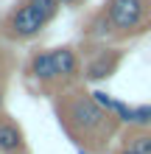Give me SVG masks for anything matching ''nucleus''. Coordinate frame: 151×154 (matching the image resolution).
Returning <instances> with one entry per match:
<instances>
[{
	"mask_svg": "<svg viewBox=\"0 0 151 154\" xmlns=\"http://www.w3.org/2000/svg\"><path fill=\"white\" fill-rule=\"evenodd\" d=\"M92 98H95V101H98V104L104 106V109L115 112V98H112V95H106V93H101V90H95V93H92Z\"/></svg>",
	"mask_w": 151,
	"mask_h": 154,
	"instance_id": "10",
	"label": "nucleus"
},
{
	"mask_svg": "<svg viewBox=\"0 0 151 154\" xmlns=\"http://www.w3.org/2000/svg\"><path fill=\"white\" fill-rule=\"evenodd\" d=\"M104 14L115 37H137L151 28V0H106Z\"/></svg>",
	"mask_w": 151,
	"mask_h": 154,
	"instance_id": "2",
	"label": "nucleus"
},
{
	"mask_svg": "<svg viewBox=\"0 0 151 154\" xmlns=\"http://www.w3.org/2000/svg\"><path fill=\"white\" fill-rule=\"evenodd\" d=\"M126 146L134 154H151V132L148 129H137L126 137Z\"/></svg>",
	"mask_w": 151,
	"mask_h": 154,
	"instance_id": "8",
	"label": "nucleus"
},
{
	"mask_svg": "<svg viewBox=\"0 0 151 154\" xmlns=\"http://www.w3.org/2000/svg\"><path fill=\"white\" fill-rule=\"evenodd\" d=\"M59 8V0H25L8 14L6 34L11 39H31L53 20Z\"/></svg>",
	"mask_w": 151,
	"mask_h": 154,
	"instance_id": "3",
	"label": "nucleus"
},
{
	"mask_svg": "<svg viewBox=\"0 0 151 154\" xmlns=\"http://www.w3.org/2000/svg\"><path fill=\"white\" fill-rule=\"evenodd\" d=\"M53 59H56L59 79H76L78 76V56H76L73 48H67V45L53 48Z\"/></svg>",
	"mask_w": 151,
	"mask_h": 154,
	"instance_id": "7",
	"label": "nucleus"
},
{
	"mask_svg": "<svg viewBox=\"0 0 151 154\" xmlns=\"http://www.w3.org/2000/svg\"><path fill=\"white\" fill-rule=\"evenodd\" d=\"M28 73L31 79H37L39 84H50V81L59 79L56 70V59H53V51H37L28 62Z\"/></svg>",
	"mask_w": 151,
	"mask_h": 154,
	"instance_id": "5",
	"label": "nucleus"
},
{
	"mask_svg": "<svg viewBox=\"0 0 151 154\" xmlns=\"http://www.w3.org/2000/svg\"><path fill=\"white\" fill-rule=\"evenodd\" d=\"M118 154H134V151H131V149H129V146H123V149H120V151H118Z\"/></svg>",
	"mask_w": 151,
	"mask_h": 154,
	"instance_id": "11",
	"label": "nucleus"
},
{
	"mask_svg": "<svg viewBox=\"0 0 151 154\" xmlns=\"http://www.w3.org/2000/svg\"><path fill=\"white\" fill-rule=\"evenodd\" d=\"M0 106H3V95H0Z\"/></svg>",
	"mask_w": 151,
	"mask_h": 154,
	"instance_id": "13",
	"label": "nucleus"
},
{
	"mask_svg": "<svg viewBox=\"0 0 151 154\" xmlns=\"http://www.w3.org/2000/svg\"><path fill=\"white\" fill-rule=\"evenodd\" d=\"M62 121L67 132L78 137V143H92L95 149H101L120 123L118 115L104 109L92 98V93H70L62 101Z\"/></svg>",
	"mask_w": 151,
	"mask_h": 154,
	"instance_id": "1",
	"label": "nucleus"
},
{
	"mask_svg": "<svg viewBox=\"0 0 151 154\" xmlns=\"http://www.w3.org/2000/svg\"><path fill=\"white\" fill-rule=\"evenodd\" d=\"M59 3H62V6H67V3H76V0H59Z\"/></svg>",
	"mask_w": 151,
	"mask_h": 154,
	"instance_id": "12",
	"label": "nucleus"
},
{
	"mask_svg": "<svg viewBox=\"0 0 151 154\" xmlns=\"http://www.w3.org/2000/svg\"><path fill=\"white\" fill-rule=\"evenodd\" d=\"M0 154H25V134L14 121H0Z\"/></svg>",
	"mask_w": 151,
	"mask_h": 154,
	"instance_id": "6",
	"label": "nucleus"
},
{
	"mask_svg": "<svg viewBox=\"0 0 151 154\" xmlns=\"http://www.w3.org/2000/svg\"><path fill=\"white\" fill-rule=\"evenodd\" d=\"M120 59H123L120 51H98L90 59V65L84 67V79L87 81H104V79H109L115 70L120 67Z\"/></svg>",
	"mask_w": 151,
	"mask_h": 154,
	"instance_id": "4",
	"label": "nucleus"
},
{
	"mask_svg": "<svg viewBox=\"0 0 151 154\" xmlns=\"http://www.w3.org/2000/svg\"><path fill=\"white\" fill-rule=\"evenodd\" d=\"M134 126H140V129H146V126H151V104L134 106Z\"/></svg>",
	"mask_w": 151,
	"mask_h": 154,
	"instance_id": "9",
	"label": "nucleus"
}]
</instances>
